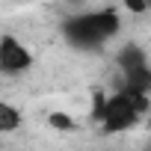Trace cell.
<instances>
[{"label":"cell","mask_w":151,"mask_h":151,"mask_svg":"<svg viewBox=\"0 0 151 151\" xmlns=\"http://www.w3.org/2000/svg\"><path fill=\"white\" fill-rule=\"evenodd\" d=\"M122 30V15L119 9L107 6V9H86L77 15H68L59 24V36L71 50L80 53H95L101 47H107Z\"/></svg>","instance_id":"cell-1"},{"label":"cell","mask_w":151,"mask_h":151,"mask_svg":"<svg viewBox=\"0 0 151 151\" xmlns=\"http://www.w3.org/2000/svg\"><path fill=\"white\" fill-rule=\"evenodd\" d=\"M124 80H122V92L127 95H139V98H148V89H151V68H148V53L145 47L139 45H127L122 47V53L116 56Z\"/></svg>","instance_id":"cell-3"},{"label":"cell","mask_w":151,"mask_h":151,"mask_svg":"<svg viewBox=\"0 0 151 151\" xmlns=\"http://www.w3.org/2000/svg\"><path fill=\"white\" fill-rule=\"evenodd\" d=\"M145 110H148V98L127 95V92L119 89L98 107V122L107 133H122V130H130L142 119Z\"/></svg>","instance_id":"cell-2"},{"label":"cell","mask_w":151,"mask_h":151,"mask_svg":"<svg viewBox=\"0 0 151 151\" xmlns=\"http://www.w3.org/2000/svg\"><path fill=\"white\" fill-rule=\"evenodd\" d=\"M21 124H24L21 110H18L15 104H9V101L0 98V133H15Z\"/></svg>","instance_id":"cell-5"},{"label":"cell","mask_w":151,"mask_h":151,"mask_svg":"<svg viewBox=\"0 0 151 151\" xmlns=\"http://www.w3.org/2000/svg\"><path fill=\"white\" fill-rule=\"evenodd\" d=\"M36 56L33 50L18 39V36H3L0 39V74L6 77H21L33 68Z\"/></svg>","instance_id":"cell-4"},{"label":"cell","mask_w":151,"mask_h":151,"mask_svg":"<svg viewBox=\"0 0 151 151\" xmlns=\"http://www.w3.org/2000/svg\"><path fill=\"white\" fill-rule=\"evenodd\" d=\"M124 3H127L133 12H142V9H145V0H124Z\"/></svg>","instance_id":"cell-6"}]
</instances>
